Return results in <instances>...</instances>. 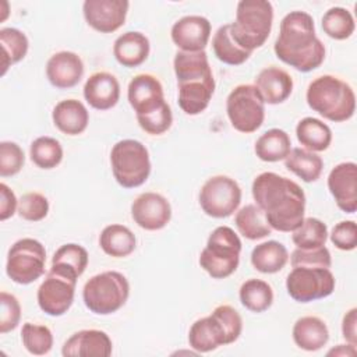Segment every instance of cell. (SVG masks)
<instances>
[{
	"mask_svg": "<svg viewBox=\"0 0 357 357\" xmlns=\"http://www.w3.org/2000/svg\"><path fill=\"white\" fill-rule=\"evenodd\" d=\"M178 86V106L188 116L201 114L215 92V78L205 50L181 52L173 60Z\"/></svg>",
	"mask_w": 357,
	"mask_h": 357,
	"instance_id": "cell-3",
	"label": "cell"
},
{
	"mask_svg": "<svg viewBox=\"0 0 357 357\" xmlns=\"http://www.w3.org/2000/svg\"><path fill=\"white\" fill-rule=\"evenodd\" d=\"M0 46H1V75H4L13 64L21 61L29 47L26 35L17 28L0 29Z\"/></svg>",
	"mask_w": 357,
	"mask_h": 357,
	"instance_id": "cell-34",
	"label": "cell"
},
{
	"mask_svg": "<svg viewBox=\"0 0 357 357\" xmlns=\"http://www.w3.org/2000/svg\"><path fill=\"white\" fill-rule=\"evenodd\" d=\"M0 333L14 331L21 319V305L18 298L7 291L0 293Z\"/></svg>",
	"mask_w": 357,
	"mask_h": 357,
	"instance_id": "cell-44",
	"label": "cell"
},
{
	"mask_svg": "<svg viewBox=\"0 0 357 357\" xmlns=\"http://www.w3.org/2000/svg\"><path fill=\"white\" fill-rule=\"evenodd\" d=\"M18 208V199L14 191L6 184H0V220L4 222L10 219Z\"/></svg>",
	"mask_w": 357,
	"mask_h": 357,
	"instance_id": "cell-47",
	"label": "cell"
},
{
	"mask_svg": "<svg viewBox=\"0 0 357 357\" xmlns=\"http://www.w3.org/2000/svg\"><path fill=\"white\" fill-rule=\"evenodd\" d=\"M254 86L265 103L279 105L290 98L294 84L287 71L276 66H269L261 70L255 77Z\"/></svg>",
	"mask_w": 357,
	"mask_h": 357,
	"instance_id": "cell-23",
	"label": "cell"
},
{
	"mask_svg": "<svg viewBox=\"0 0 357 357\" xmlns=\"http://www.w3.org/2000/svg\"><path fill=\"white\" fill-rule=\"evenodd\" d=\"M84 98L96 110H109L120 99V84L107 71H96L84 84Z\"/></svg>",
	"mask_w": 357,
	"mask_h": 357,
	"instance_id": "cell-22",
	"label": "cell"
},
{
	"mask_svg": "<svg viewBox=\"0 0 357 357\" xmlns=\"http://www.w3.org/2000/svg\"><path fill=\"white\" fill-rule=\"evenodd\" d=\"M324 32L336 40L349 39L356 29L353 14L343 7H331L321 20Z\"/></svg>",
	"mask_w": 357,
	"mask_h": 357,
	"instance_id": "cell-38",
	"label": "cell"
},
{
	"mask_svg": "<svg viewBox=\"0 0 357 357\" xmlns=\"http://www.w3.org/2000/svg\"><path fill=\"white\" fill-rule=\"evenodd\" d=\"M112 350V339L105 331L82 329L64 342L61 354L64 357H109Z\"/></svg>",
	"mask_w": 357,
	"mask_h": 357,
	"instance_id": "cell-20",
	"label": "cell"
},
{
	"mask_svg": "<svg viewBox=\"0 0 357 357\" xmlns=\"http://www.w3.org/2000/svg\"><path fill=\"white\" fill-rule=\"evenodd\" d=\"M243 331L238 311L229 305H218L208 317L197 319L188 331V344L195 353H209L220 346L234 343Z\"/></svg>",
	"mask_w": 357,
	"mask_h": 357,
	"instance_id": "cell-4",
	"label": "cell"
},
{
	"mask_svg": "<svg viewBox=\"0 0 357 357\" xmlns=\"http://www.w3.org/2000/svg\"><path fill=\"white\" fill-rule=\"evenodd\" d=\"M211 31L208 18L192 14L177 20L170 29V36L181 52H202L209 42Z\"/></svg>",
	"mask_w": 357,
	"mask_h": 357,
	"instance_id": "cell-18",
	"label": "cell"
},
{
	"mask_svg": "<svg viewBox=\"0 0 357 357\" xmlns=\"http://www.w3.org/2000/svg\"><path fill=\"white\" fill-rule=\"evenodd\" d=\"M251 192L272 230L290 233L304 220L305 194L296 181L264 172L254 178Z\"/></svg>",
	"mask_w": 357,
	"mask_h": 357,
	"instance_id": "cell-1",
	"label": "cell"
},
{
	"mask_svg": "<svg viewBox=\"0 0 357 357\" xmlns=\"http://www.w3.org/2000/svg\"><path fill=\"white\" fill-rule=\"evenodd\" d=\"M342 335L350 344L357 346V308H350L342 319Z\"/></svg>",
	"mask_w": 357,
	"mask_h": 357,
	"instance_id": "cell-48",
	"label": "cell"
},
{
	"mask_svg": "<svg viewBox=\"0 0 357 357\" xmlns=\"http://www.w3.org/2000/svg\"><path fill=\"white\" fill-rule=\"evenodd\" d=\"M291 149V139L284 130L271 128L255 141L254 152L262 162L284 160Z\"/></svg>",
	"mask_w": 357,
	"mask_h": 357,
	"instance_id": "cell-31",
	"label": "cell"
},
{
	"mask_svg": "<svg viewBox=\"0 0 357 357\" xmlns=\"http://www.w3.org/2000/svg\"><path fill=\"white\" fill-rule=\"evenodd\" d=\"M54 127L66 135L82 134L89 123V112L78 99L60 100L52 112Z\"/></svg>",
	"mask_w": 357,
	"mask_h": 357,
	"instance_id": "cell-24",
	"label": "cell"
},
{
	"mask_svg": "<svg viewBox=\"0 0 357 357\" xmlns=\"http://www.w3.org/2000/svg\"><path fill=\"white\" fill-rule=\"evenodd\" d=\"M308 106L324 119L342 123L354 116L356 93L343 79L324 74L312 79L305 92Z\"/></svg>",
	"mask_w": 357,
	"mask_h": 357,
	"instance_id": "cell-5",
	"label": "cell"
},
{
	"mask_svg": "<svg viewBox=\"0 0 357 357\" xmlns=\"http://www.w3.org/2000/svg\"><path fill=\"white\" fill-rule=\"evenodd\" d=\"M287 261V248L276 240L264 241L251 251V264L261 273H276L284 268Z\"/></svg>",
	"mask_w": 357,
	"mask_h": 357,
	"instance_id": "cell-28",
	"label": "cell"
},
{
	"mask_svg": "<svg viewBox=\"0 0 357 357\" xmlns=\"http://www.w3.org/2000/svg\"><path fill=\"white\" fill-rule=\"evenodd\" d=\"M132 220L144 230L163 229L172 219V206L166 197L148 191L139 194L131 204Z\"/></svg>",
	"mask_w": 357,
	"mask_h": 357,
	"instance_id": "cell-16",
	"label": "cell"
},
{
	"mask_svg": "<svg viewBox=\"0 0 357 357\" xmlns=\"http://www.w3.org/2000/svg\"><path fill=\"white\" fill-rule=\"evenodd\" d=\"M329 238L342 251H351L357 247V225L354 220H342L333 226Z\"/></svg>",
	"mask_w": 357,
	"mask_h": 357,
	"instance_id": "cell-46",
	"label": "cell"
},
{
	"mask_svg": "<svg viewBox=\"0 0 357 357\" xmlns=\"http://www.w3.org/2000/svg\"><path fill=\"white\" fill-rule=\"evenodd\" d=\"M241 240L229 226H218L208 237L199 254L201 268L213 279H225L236 272L240 264Z\"/></svg>",
	"mask_w": 357,
	"mask_h": 357,
	"instance_id": "cell-7",
	"label": "cell"
},
{
	"mask_svg": "<svg viewBox=\"0 0 357 357\" xmlns=\"http://www.w3.org/2000/svg\"><path fill=\"white\" fill-rule=\"evenodd\" d=\"M296 135L298 142L312 152H324L332 142V130L315 117L301 119L296 126Z\"/></svg>",
	"mask_w": 357,
	"mask_h": 357,
	"instance_id": "cell-29",
	"label": "cell"
},
{
	"mask_svg": "<svg viewBox=\"0 0 357 357\" xmlns=\"http://www.w3.org/2000/svg\"><path fill=\"white\" fill-rule=\"evenodd\" d=\"M128 7L127 0H85L82 13L92 29L100 33H112L124 25Z\"/></svg>",
	"mask_w": 357,
	"mask_h": 357,
	"instance_id": "cell-15",
	"label": "cell"
},
{
	"mask_svg": "<svg viewBox=\"0 0 357 357\" xmlns=\"http://www.w3.org/2000/svg\"><path fill=\"white\" fill-rule=\"evenodd\" d=\"M84 75L82 59L70 50H61L52 54L46 63V77L49 82L59 89L75 86Z\"/></svg>",
	"mask_w": 357,
	"mask_h": 357,
	"instance_id": "cell-21",
	"label": "cell"
},
{
	"mask_svg": "<svg viewBox=\"0 0 357 357\" xmlns=\"http://www.w3.org/2000/svg\"><path fill=\"white\" fill-rule=\"evenodd\" d=\"M135 117L139 127L149 135H160L166 132L173 123V113L167 102L162 107L149 114Z\"/></svg>",
	"mask_w": 357,
	"mask_h": 357,
	"instance_id": "cell-43",
	"label": "cell"
},
{
	"mask_svg": "<svg viewBox=\"0 0 357 357\" xmlns=\"http://www.w3.org/2000/svg\"><path fill=\"white\" fill-rule=\"evenodd\" d=\"M240 303L251 312H264L273 303V290L271 284L262 279L251 278L245 280L238 290Z\"/></svg>",
	"mask_w": 357,
	"mask_h": 357,
	"instance_id": "cell-36",
	"label": "cell"
},
{
	"mask_svg": "<svg viewBox=\"0 0 357 357\" xmlns=\"http://www.w3.org/2000/svg\"><path fill=\"white\" fill-rule=\"evenodd\" d=\"M110 165L116 181L123 188L142 185L151 174V159L146 146L137 139H121L110 151Z\"/></svg>",
	"mask_w": 357,
	"mask_h": 357,
	"instance_id": "cell-9",
	"label": "cell"
},
{
	"mask_svg": "<svg viewBox=\"0 0 357 357\" xmlns=\"http://www.w3.org/2000/svg\"><path fill=\"white\" fill-rule=\"evenodd\" d=\"M276 57L301 73L318 68L325 60V46L315 33L312 17L305 11H290L280 21L273 45Z\"/></svg>",
	"mask_w": 357,
	"mask_h": 357,
	"instance_id": "cell-2",
	"label": "cell"
},
{
	"mask_svg": "<svg viewBox=\"0 0 357 357\" xmlns=\"http://www.w3.org/2000/svg\"><path fill=\"white\" fill-rule=\"evenodd\" d=\"M29 156L33 165L39 169L50 170L59 166L63 160V146L53 137H38L29 146Z\"/></svg>",
	"mask_w": 357,
	"mask_h": 357,
	"instance_id": "cell-37",
	"label": "cell"
},
{
	"mask_svg": "<svg viewBox=\"0 0 357 357\" xmlns=\"http://www.w3.org/2000/svg\"><path fill=\"white\" fill-rule=\"evenodd\" d=\"M99 245L109 257L124 258L134 252L137 238L127 226L112 223L102 230L99 236Z\"/></svg>",
	"mask_w": 357,
	"mask_h": 357,
	"instance_id": "cell-27",
	"label": "cell"
},
{
	"mask_svg": "<svg viewBox=\"0 0 357 357\" xmlns=\"http://www.w3.org/2000/svg\"><path fill=\"white\" fill-rule=\"evenodd\" d=\"M335 276L329 268L294 266L286 278L287 294L297 303H311L331 296Z\"/></svg>",
	"mask_w": 357,
	"mask_h": 357,
	"instance_id": "cell-12",
	"label": "cell"
},
{
	"mask_svg": "<svg viewBox=\"0 0 357 357\" xmlns=\"http://www.w3.org/2000/svg\"><path fill=\"white\" fill-rule=\"evenodd\" d=\"M328 356H340V357H351V356H356L357 354V349L354 344H337L336 347L331 349L328 353Z\"/></svg>",
	"mask_w": 357,
	"mask_h": 357,
	"instance_id": "cell-49",
	"label": "cell"
},
{
	"mask_svg": "<svg viewBox=\"0 0 357 357\" xmlns=\"http://www.w3.org/2000/svg\"><path fill=\"white\" fill-rule=\"evenodd\" d=\"M127 99L135 116L149 114L166 103L160 81L148 73L137 74L131 78L127 88Z\"/></svg>",
	"mask_w": 357,
	"mask_h": 357,
	"instance_id": "cell-17",
	"label": "cell"
},
{
	"mask_svg": "<svg viewBox=\"0 0 357 357\" xmlns=\"http://www.w3.org/2000/svg\"><path fill=\"white\" fill-rule=\"evenodd\" d=\"M291 233L294 245L303 250L322 247L328 240V227L322 220L317 218H304L301 225Z\"/></svg>",
	"mask_w": 357,
	"mask_h": 357,
	"instance_id": "cell-39",
	"label": "cell"
},
{
	"mask_svg": "<svg viewBox=\"0 0 357 357\" xmlns=\"http://www.w3.org/2000/svg\"><path fill=\"white\" fill-rule=\"evenodd\" d=\"M328 188L339 209L354 213L357 211V165L337 163L328 174Z\"/></svg>",
	"mask_w": 357,
	"mask_h": 357,
	"instance_id": "cell-19",
	"label": "cell"
},
{
	"mask_svg": "<svg viewBox=\"0 0 357 357\" xmlns=\"http://www.w3.org/2000/svg\"><path fill=\"white\" fill-rule=\"evenodd\" d=\"M45 245L31 237L17 240L8 250L6 273L18 284H29L45 273Z\"/></svg>",
	"mask_w": 357,
	"mask_h": 357,
	"instance_id": "cell-11",
	"label": "cell"
},
{
	"mask_svg": "<svg viewBox=\"0 0 357 357\" xmlns=\"http://www.w3.org/2000/svg\"><path fill=\"white\" fill-rule=\"evenodd\" d=\"M25 163L22 148L13 141L0 142V176L11 177L21 172Z\"/></svg>",
	"mask_w": 357,
	"mask_h": 357,
	"instance_id": "cell-42",
	"label": "cell"
},
{
	"mask_svg": "<svg viewBox=\"0 0 357 357\" xmlns=\"http://www.w3.org/2000/svg\"><path fill=\"white\" fill-rule=\"evenodd\" d=\"M234 223L238 233L248 240H261L272 233L264 212L257 204H247L236 212Z\"/></svg>",
	"mask_w": 357,
	"mask_h": 357,
	"instance_id": "cell-32",
	"label": "cell"
},
{
	"mask_svg": "<svg viewBox=\"0 0 357 357\" xmlns=\"http://www.w3.org/2000/svg\"><path fill=\"white\" fill-rule=\"evenodd\" d=\"M212 49L216 59L229 66H240L251 56V52L243 49L234 40L230 32V24H225L218 28L212 38Z\"/></svg>",
	"mask_w": 357,
	"mask_h": 357,
	"instance_id": "cell-33",
	"label": "cell"
},
{
	"mask_svg": "<svg viewBox=\"0 0 357 357\" xmlns=\"http://www.w3.org/2000/svg\"><path fill=\"white\" fill-rule=\"evenodd\" d=\"M130 283L117 271H105L88 279L82 289L85 307L96 315H110L128 300Z\"/></svg>",
	"mask_w": 357,
	"mask_h": 357,
	"instance_id": "cell-8",
	"label": "cell"
},
{
	"mask_svg": "<svg viewBox=\"0 0 357 357\" xmlns=\"http://www.w3.org/2000/svg\"><path fill=\"white\" fill-rule=\"evenodd\" d=\"M291 266H321V268H331L332 257L329 250L322 245L312 250H303L296 248L290 255Z\"/></svg>",
	"mask_w": 357,
	"mask_h": 357,
	"instance_id": "cell-45",
	"label": "cell"
},
{
	"mask_svg": "<svg viewBox=\"0 0 357 357\" xmlns=\"http://www.w3.org/2000/svg\"><path fill=\"white\" fill-rule=\"evenodd\" d=\"M241 202L238 183L225 174L209 177L199 190V205L205 215L223 219L233 215Z\"/></svg>",
	"mask_w": 357,
	"mask_h": 357,
	"instance_id": "cell-13",
	"label": "cell"
},
{
	"mask_svg": "<svg viewBox=\"0 0 357 357\" xmlns=\"http://www.w3.org/2000/svg\"><path fill=\"white\" fill-rule=\"evenodd\" d=\"M293 340L297 347L305 351L321 350L329 340V329L319 317L305 315L293 325Z\"/></svg>",
	"mask_w": 357,
	"mask_h": 357,
	"instance_id": "cell-26",
	"label": "cell"
},
{
	"mask_svg": "<svg viewBox=\"0 0 357 357\" xmlns=\"http://www.w3.org/2000/svg\"><path fill=\"white\" fill-rule=\"evenodd\" d=\"M21 340L28 353L45 356L53 347V335L46 325L25 322L21 329Z\"/></svg>",
	"mask_w": 357,
	"mask_h": 357,
	"instance_id": "cell-40",
	"label": "cell"
},
{
	"mask_svg": "<svg viewBox=\"0 0 357 357\" xmlns=\"http://www.w3.org/2000/svg\"><path fill=\"white\" fill-rule=\"evenodd\" d=\"M77 280L78 278L50 266L36 291L39 308L50 317L64 315L73 305Z\"/></svg>",
	"mask_w": 357,
	"mask_h": 357,
	"instance_id": "cell-14",
	"label": "cell"
},
{
	"mask_svg": "<svg viewBox=\"0 0 357 357\" xmlns=\"http://www.w3.org/2000/svg\"><path fill=\"white\" fill-rule=\"evenodd\" d=\"M226 113L234 130L243 134H251L265 120V102L254 85L241 84L227 95Z\"/></svg>",
	"mask_w": 357,
	"mask_h": 357,
	"instance_id": "cell-10",
	"label": "cell"
},
{
	"mask_svg": "<svg viewBox=\"0 0 357 357\" xmlns=\"http://www.w3.org/2000/svg\"><path fill=\"white\" fill-rule=\"evenodd\" d=\"M88 251L75 243L60 245L52 258V268L79 278L88 266Z\"/></svg>",
	"mask_w": 357,
	"mask_h": 357,
	"instance_id": "cell-35",
	"label": "cell"
},
{
	"mask_svg": "<svg viewBox=\"0 0 357 357\" xmlns=\"http://www.w3.org/2000/svg\"><path fill=\"white\" fill-rule=\"evenodd\" d=\"M273 22V7L266 0H240L236 20L230 24L234 40L245 50L254 52L269 38Z\"/></svg>",
	"mask_w": 357,
	"mask_h": 357,
	"instance_id": "cell-6",
	"label": "cell"
},
{
	"mask_svg": "<svg viewBox=\"0 0 357 357\" xmlns=\"http://www.w3.org/2000/svg\"><path fill=\"white\" fill-rule=\"evenodd\" d=\"M49 201L47 198L36 191L25 192L18 199V208L17 213L20 218L28 222H39L45 219L49 213Z\"/></svg>",
	"mask_w": 357,
	"mask_h": 357,
	"instance_id": "cell-41",
	"label": "cell"
},
{
	"mask_svg": "<svg viewBox=\"0 0 357 357\" xmlns=\"http://www.w3.org/2000/svg\"><path fill=\"white\" fill-rule=\"evenodd\" d=\"M284 166L305 183H314L319 178L324 160L319 155L305 148H291L284 159Z\"/></svg>",
	"mask_w": 357,
	"mask_h": 357,
	"instance_id": "cell-30",
	"label": "cell"
},
{
	"mask_svg": "<svg viewBox=\"0 0 357 357\" xmlns=\"http://www.w3.org/2000/svg\"><path fill=\"white\" fill-rule=\"evenodd\" d=\"M149 39L138 31L121 33L113 43V56L119 64L127 68L141 66L149 56Z\"/></svg>",
	"mask_w": 357,
	"mask_h": 357,
	"instance_id": "cell-25",
	"label": "cell"
}]
</instances>
